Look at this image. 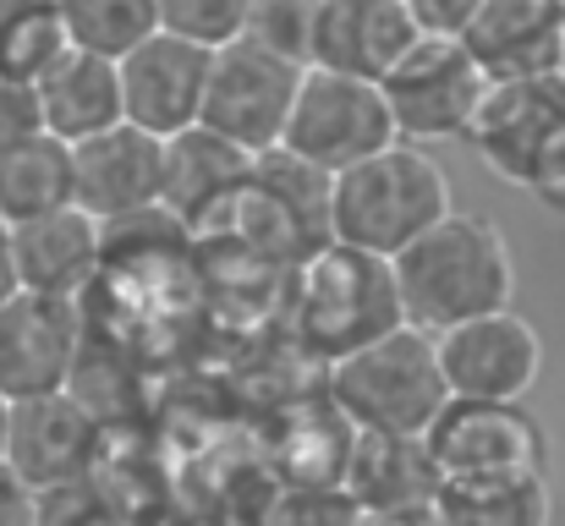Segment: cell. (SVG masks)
I'll return each instance as SVG.
<instances>
[{
  "label": "cell",
  "instance_id": "1",
  "mask_svg": "<svg viewBox=\"0 0 565 526\" xmlns=\"http://www.w3.org/2000/svg\"><path fill=\"white\" fill-rule=\"evenodd\" d=\"M401 324L445 335L467 319L500 313L516 302V258L489 214H445L412 247L390 258Z\"/></svg>",
  "mask_w": 565,
  "mask_h": 526
},
{
  "label": "cell",
  "instance_id": "2",
  "mask_svg": "<svg viewBox=\"0 0 565 526\" xmlns=\"http://www.w3.org/2000/svg\"><path fill=\"white\" fill-rule=\"evenodd\" d=\"M445 214H450V181H445V171L423 149L390 143V149H379L374 160L330 175L324 236L352 247V253H369V258L390 264L401 247H412Z\"/></svg>",
  "mask_w": 565,
  "mask_h": 526
},
{
  "label": "cell",
  "instance_id": "3",
  "mask_svg": "<svg viewBox=\"0 0 565 526\" xmlns=\"http://www.w3.org/2000/svg\"><path fill=\"white\" fill-rule=\"evenodd\" d=\"M330 395H335V411L358 433H374V439H423V428L450 400L434 362V335L406 330V324L330 362Z\"/></svg>",
  "mask_w": 565,
  "mask_h": 526
},
{
  "label": "cell",
  "instance_id": "4",
  "mask_svg": "<svg viewBox=\"0 0 565 526\" xmlns=\"http://www.w3.org/2000/svg\"><path fill=\"white\" fill-rule=\"evenodd\" d=\"M390 330H401L390 264L352 253L341 241L313 247L297 280V341L319 351L324 362H341Z\"/></svg>",
  "mask_w": 565,
  "mask_h": 526
},
{
  "label": "cell",
  "instance_id": "5",
  "mask_svg": "<svg viewBox=\"0 0 565 526\" xmlns=\"http://www.w3.org/2000/svg\"><path fill=\"white\" fill-rule=\"evenodd\" d=\"M467 143L505 186L544 192L565 175V72L489 83Z\"/></svg>",
  "mask_w": 565,
  "mask_h": 526
},
{
  "label": "cell",
  "instance_id": "6",
  "mask_svg": "<svg viewBox=\"0 0 565 526\" xmlns=\"http://www.w3.org/2000/svg\"><path fill=\"white\" fill-rule=\"evenodd\" d=\"M390 143H395V127H390L379 83L341 77V72H324V66H302V83H297L286 132H280V154L302 160L319 175H341L363 160H374Z\"/></svg>",
  "mask_w": 565,
  "mask_h": 526
},
{
  "label": "cell",
  "instance_id": "7",
  "mask_svg": "<svg viewBox=\"0 0 565 526\" xmlns=\"http://www.w3.org/2000/svg\"><path fill=\"white\" fill-rule=\"evenodd\" d=\"M379 94H384L395 143L428 149V143H456V138H467V127H472V116H478V105H483V94H489V77L472 66V55H467L456 39L423 33V39L379 77Z\"/></svg>",
  "mask_w": 565,
  "mask_h": 526
},
{
  "label": "cell",
  "instance_id": "8",
  "mask_svg": "<svg viewBox=\"0 0 565 526\" xmlns=\"http://www.w3.org/2000/svg\"><path fill=\"white\" fill-rule=\"evenodd\" d=\"M297 83H302V66H291V61H280V55L247 44V39H231V44L209 50L198 127L258 160V154L280 149Z\"/></svg>",
  "mask_w": 565,
  "mask_h": 526
},
{
  "label": "cell",
  "instance_id": "9",
  "mask_svg": "<svg viewBox=\"0 0 565 526\" xmlns=\"http://www.w3.org/2000/svg\"><path fill=\"white\" fill-rule=\"evenodd\" d=\"M417 444L439 477L544 472V428L522 400H456L450 395Z\"/></svg>",
  "mask_w": 565,
  "mask_h": 526
},
{
  "label": "cell",
  "instance_id": "10",
  "mask_svg": "<svg viewBox=\"0 0 565 526\" xmlns=\"http://www.w3.org/2000/svg\"><path fill=\"white\" fill-rule=\"evenodd\" d=\"M434 362L456 400H527L544 373V341L516 308H500L434 335Z\"/></svg>",
  "mask_w": 565,
  "mask_h": 526
},
{
  "label": "cell",
  "instance_id": "11",
  "mask_svg": "<svg viewBox=\"0 0 565 526\" xmlns=\"http://www.w3.org/2000/svg\"><path fill=\"white\" fill-rule=\"evenodd\" d=\"M99 417L72 395V389H55V395H33V400H11V417H6V466L33 489V494H50V489H66V483H88L94 466H99Z\"/></svg>",
  "mask_w": 565,
  "mask_h": 526
},
{
  "label": "cell",
  "instance_id": "12",
  "mask_svg": "<svg viewBox=\"0 0 565 526\" xmlns=\"http://www.w3.org/2000/svg\"><path fill=\"white\" fill-rule=\"evenodd\" d=\"M83 351V308L39 291H11L0 302V395L33 400L72 384Z\"/></svg>",
  "mask_w": 565,
  "mask_h": 526
},
{
  "label": "cell",
  "instance_id": "13",
  "mask_svg": "<svg viewBox=\"0 0 565 526\" xmlns=\"http://www.w3.org/2000/svg\"><path fill=\"white\" fill-rule=\"evenodd\" d=\"M456 44L489 83L565 72V0H478Z\"/></svg>",
  "mask_w": 565,
  "mask_h": 526
},
{
  "label": "cell",
  "instance_id": "14",
  "mask_svg": "<svg viewBox=\"0 0 565 526\" xmlns=\"http://www.w3.org/2000/svg\"><path fill=\"white\" fill-rule=\"evenodd\" d=\"M116 77H121V121L166 143V138L198 127L209 50L171 39V33H154L116 61Z\"/></svg>",
  "mask_w": 565,
  "mask_h": 526
},
{
  "label": "cell",
  "instance_id": "15",
  "mask_svg": "<svg viewBox=\"0 0 565 526\" xmlns=\"http://www.w3.org/2000/svg\"><path fill=\"white\" fill-rule=\"evenodd\" d=\"M160 181H166V143L127 121L72 143V208H83L99 225L160 208Z\"/></svg>",
  "mask_w": 565,
  "mask_h": 526
},
{
  "label": "cell",
  "instance_id": "16",
  "mask_svg": "<svg viewBox=\"0 0 565 526\" xmlns=\"http://www.w3.org/2000/svg\"><path fill=\"white\" fill-rule=\"evenodd\" d=\"M105 264V236L99 219H88L83 208H50L39 219L11 225V269H17V291H39V297H61V302H83L94 275Z\"/></svg>",
  "mask_w": 565,
  "mask_h": 526
},
{
  "label": "cell",
  "instance_id": "17",
  "mask_svg": "<svg viewBox=\"0 0 565 526\" xmlns=\"http://www.w3.org/2000/svg\"><path fill=\"white\" fill-rule=\"evenodd\" d=\"M417 39L423 33H417L406 0H324L319 6V28H313V61L308 66L379 83Z\"/></svg>",
  "mask_w": 565,
  "mask_h": 526
},
{
  "label": "cell",
  "instance_id": "18",
  "mask_svg": "<svg viewBox=\"0 0 565 526\" xmlns=\"http://www.w3.org/2000/svg\"><path fill=\"white\" fill-rule=\"evenodd\" d=\"M253 181V154L231 149L225 138L188 127L177 138H166V181H160V208L188 230L203 219H225L231 203L247 197Z\"/></svg>",
  "mask_w": 565,
  "mask_h": 526
},
{
  "label": "cell",
  "instance_id": "19",
  "mask_svg": "<svg viewBox=\"0 0 565 526\" xmlns=\"http://www.w3.org/2000/svg\"><path fill=\"white\" fill-rule=\"evenodd\" d=\"M39 121L55 143H83L94 132H110L121 127V77H116V61H99V55H83V50H66L39 83Z\"/></svg>",
  "mask_w": 565,
  "mask_h": 526
},
{
  "label": "cell",
  "instance_id": "20",
  "mask_svg": "<svg viewBox=\"0 0 565 526\" xmlns=\"http://www.w3.org/2000/svg\"><path fill=\"white\" fill-rule=\"evenodd\" d=\"M439 526H550L555 500L544 472H489V477H439Z\"/></svg>",
  "mask_w": 565,
  "mask_h": 526
},
{
  "label": "cell",
  "instance_id": "21",
  "mask_svg": "<svg viewBox=\"0 0 565 526\" xmlns=\"http://www.w3.org/2000/svg\"><path fill=\"white\" fill-rule=\"evenodd\" d=\"M358 439L363 444L352 455V483L369 505H379L384 516H412L434 505L439 472L428 466L417 439H374V433H358Z\"/></svg>",
  "mask_w": 565,
  "mask_h": 526
},
{
  "label": "cell",
  "instance_id": "22",
  "mask_svg": "<svg viewBox=\"0 0 565 526\" xmlns=\"http://www.w3.org/2000/svg\"><path fill=\"white\" fill-rule=\"evenodd\" d=\"M72 203V149L50 132L0 149V219L22 225Z\"/></svg>",
  "mask_w": 565,
  "mask_h": 526
},
{
  "label": "cell",
  "instance_id": "23",
  "mask_svg": "<svg viewBox=\"0 0 565 526\" xmlns=\"http://www.w3.org/2000/svg\"><path fill=\"white\" fill-rule=\"evenodd\" d=\"M55 11H61L66 44L99 61H121L127 50L160 33L154 0H55Z\"/></svg>",
  "mask_w": 565,
  "mask_h": 526
},
{
  "label": "cell",
  "instance_id": "24",
  "mask_svg": "<svg viewBox=\"0 0 565 526\" xmlns=\"http://www.w3.org/2000/svg\"><path fill=\"white\" fill-rule=\"evenodd\" d=\"M66 50L55 0H0V83H39Z\"/></svg>",
  "mask_w": 565,
  "mask_h": 526
},
{
  "label": "cell",
  "instance_id": "25",
  "mask_svg": "<svg viewBox=\"0 0 565 526\" xmlns=\"http://www.w3.org/2000/svg\"><path fill=\"white\" fill-rule=\"evenodd\" d=\"M319 6L324 0H247V28L242 39L291 61V66H308L313 61V28H319Z\"/></svg>",
  "mask_w": 565,
  "mask_h": 526
},
{
  "label": "cell",
  "instance_id": "26",
  "mask_svg": "<svg viewBox=\"0 0 565 526\" xmlns=\"http://www.w3.org/2000/svg\"><path fill=\"white\" fill-rule=\"evenodd\" d=\"M154 17H160V33L203 44V50H220V44L242 39L247 0H154Z\"/></svg>",
  "mask_w": 565,
  "mask_h": 526
},
{
  "label": "cell",
  "instance_id": "27",
  "mask_svg": "<svg viewBox=\"0 0 565 526\" xmlns=\"http://www.w3.org/2000/svg\"><path fill=\"white\" fill-rule=\"evenodd\" d=\"M33 526H121L116 522V505L88 483H66V489H50L39 494V516Z\"/></svg>",
  "mask_w": 565,
  "mask_h": 526
},
{
  "label": "cell",
  "instance_id": "28",
  "mask_svg": "<svg viewBox=\"0 0 565 526\" xmlns=\"http://www.w3.org/2000/svg\"><path fill=\"white\" fill-rule=\"evenodd\" d=\"M44 121H39V94L33 83H0V149L22 143V138H39Z\"/></svg>",
  "mask_w": 565,
  "mask_h": 526
},
{
  "label": "cell",
  "instance_id": "29",
  "mask_svg": "<svg viewBox=\"0 0 565 526\" xmlns=\"http://www.w3.org/2000/svg\"><path fill=\"white\" fill-rule=\"evenodd\" d=\"M417 33H439V39H456L461 22L478 11V0H406Z\"/></svg>",
  "mask_w": 565,
  "mask_h": 526
},
{
  "label": "cell",
  "instance_id": "30",
  "mask_svg": "<svg viewBox=\"0 0 565 526\" xmlns=\"http://www.w3.org/2000/svg\"><path fill=\"white\" fill-rule=\"evenodd\" d=\"M39 516V494L0 461V526H33Z\"/></svg>",
  "mask_w": 565,
  "mask_h": 526
},
{
  "label": "cell",
  "instance_id": "31",
  "mask_svg": "<svg viewBox=\"0 0 565 526\" xmlns=\"http://www.w3.org/2000/svg\"><path fill=\"white\" fill-rule=\"evenodd\" d=\"M17 291V269H11V225L0 219V302Z\"/></svg>",
  "mask_w": 565,
  "mask_h": 526
},
{
  "label": "cell",
  "instance_id": "32",
  "mask_svg": "<svg viewBox=\"0 0 565 526\" xmlns=\"http://www.w3.org/2000/svg\"><path fill=\"white\" fill-rule=\"evenodd\" d=\"M539 197H544V203H550L555 214H565V175H561V181H555V186H544Z\"/></svg>",
  "mask_w": 565,
  "mask_h": 526
},
{
  "label": "cell",
  "instance_id": "33",
  "mask_svg": "<svg viewBox=\"0 0 565 526\" xmlns=\"http://www.w3.org/2000/svg\"><path fill=\"white\" fill-rule=\"evenodd\" d=\"M6 417H11V400L0 395V455H6Z\"/></svg>",
  "mask_w": 565,
  "mask_h": 526
}]
</instances>
